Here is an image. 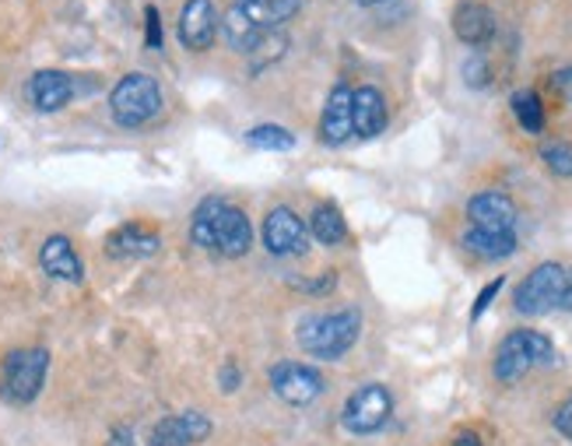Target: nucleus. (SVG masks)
Segmentation results:
<instances>
[{"instance_id":"1","label":"nucleus","mask_w":572,"mask_h":446,"mask_svg":"<svg viewBox=\"0 0 572 446\" xmlns=\"http://www.w3.org/2000/svg\"><path fill=\"white\" fill-rule=\"evenodd\" d=\"M190 236L197 246H204L211 253L243 257L253 246V225L243 208L219 201V197H208V201L194 211Z\"/></svg>"},{"instance_id":"2","label":"nucleus","mask_w":572,"mask_h":446,"mask_svg":"<svg viewBox=\"0 0 572 446\" xmlns=\"http://www.w3.org/2000/svg\"><path fill=\"white\" fill-rule=\"evenodd\" d=\"M359 331H362V313L359 310H337V313H316V317H306L296 337L299 345L316 359H341L345 351L359 342Z\"/></svg>"},{"instance_id":"3","label":"nucleus","mask_w":572,"mask_h":446,"mask_svg":"<svg viewBox=\"0 0 572 446\" xmlns=\"http://www.w3.org/2000/svg\"><path fill=\"white\" fill-rule=\"evenodd\" d=\"M110 110L120 127H145L162 110L159 82L151 74H127V78H120L110 96Z\"/></svg>"},{"instance_id":"4","label":"nucleus","mask_w":572,"mask_h":446,"mask_svg":"<svg viewBox=\"0 0 572 446\" xmlns=\"http://www.w3.org/2000/svg\"><path fill=\"white\" fill-rule=\"evenodd\" d=\"M46 369H50V351L46 348H18L4 359V369H0V394L8 397L11 405H33Z\"/></svg>"},{"instance_id":"5","label":"nucleus","mask_w":572,"mask_h":446,"mask_svg":"<svg viewBox=\"0 0 572 446\" xmlns=\"http://www.w3.org/2000/svg\"><path fill=\"white\" fill-rule=\"evenodd\" d=\"M555 359V348L545 334L537 331H513L496 351V380L517 383L531 373L534 366H548Z\"/></svg>"},{"instance_id":"6","label":"nucleus","mask_w":572,"mask_h":446,"mask_svg":"<svg viewBox=\"0 0 572 446\" xmlns=\"http://www.w3.org/2000/svg\"><path fill=\"white\" fill-rule=\"evenodd\" d=\"M394 414V397L380 383H369V387H359L345 405V429L355 436H369V433H380V429L390 422Z\"/></svg>"},{"instance_id":"7","label":"nucleus","mask_w":572,"mask_h":446,"mask_svg":"<svg viewBox=\"0 0 572 446\" xmlns=\"http://www.w3.org/2000/svg\"><path fill=\"white\" fill-rule=\"evenodd\" d=\"M562 288H565V268L562 264H540L523 278L513 302L523 317H540L548 310H559Z\"/></svg>"},{"instance_id":"8","label":"nucleus","mask_w":572,"mask_h":446,"mask_svg":"<svg viewBox=\"0 0 572 446\" xmlns=\"http://www.w3.org/2000/svg\"><path fill=\"white\" fill-rule=\"evenodd\" d=\"M271 387L285 405L302 408V405H313L316 397L323 394V376L316 373L313 366L277 362V366H271Z\"/></svg>"},{"instance_id":"9","label":"nucleus","mask_w":572,"mask_h":446,"mask_svg":"<svg viewBox=\"0 0 572 446\" xmlns=\"http://www.w3.org/2000/svg\"><path fill=\"white\" fill-rule=\"evenodd\" d=\"M264 246L274 257H296L309 246V225L291 208H274L264 219Z\"/></svg>"},{"instance_id":"10","label":"nucleus","mask_w":572,"mask_h":446,"mask_svg":"<svg viewBox=\"0 0 572 446\" xmlns=\"http://www.w3.org/2000/svg\"><path fill=\"white\" fill-rule=\"evenodd\" d=\"M214 33H219V11L211 0H187L179 11V42L187 50L204 53L214 42Z\"/></svg>"},{"instance_id":"11","label":"nucleus","mask_w":572,"mask_h":446,"mask_svg":"<svg viewBox=\"0 0 572 446\" xmlns=\"http://www.w3.org/2000/svg\"><path fill=\"white\" fill-rule=\"evenodd\" d=\"M468 219H471L474 228H488V233H513L517 205L499 190H482L477 197H471Z\"/></svg>"},{"instance_id":"12","label":"nucleus","mask_w":572,"mask_h":446,"mask_svg":"<svg viewBox=\"0 0 572 446\" xmlns=\"http://www.w3.org/2000/svg\"><path fill=\"white\" fill-rule=\"evenodd\" d=\"M159 233L141 222H127L120 225L110 233V239H105V250H110L113 260H145V257H154L159 253Z\"/></svg>"},{"instance_id":"13","label":"nucleus","mask_w":572,"mask_h":446,"mask_svg":"<svg viewBox=\"0 0 572 446\" xmlns=\"http://www.w3.org/2000/svg\"><path fill=\"white\" fill-rule=\"evenodd\" d=\"M351 134H355V127H351V88L337 85L327 96V106H323L320 137H323V145L337 148V145H345Z\"/></svg>"},{"instance_id":"14","label":"nucleus","mask_w":572,"mask_h":446,"mask_svg":"<svg viewBox=\"0 0 572 446\" xmlns=\"http://www.w3.org/2000/svg\"><path fill=\"white\" fill-rule=\"evenodd\" d=\"M28 99L39 113H57L74 99V82L64 71H39L33 82H28Z\"/></svg>"},{"instance_id":"15","label":"nucleus","mask_w":572,"mask_h":446,"mask_svg":"<svg viewBox=\"0 0 572 446\" xmlns=\"http://www.w3.org/2000/svg\"><path fill=\"white\" fill-rule=\"evenodd\" d=\"M39 264L57 282H82L85 278V268H82V260H77L67 236H50V239H46L42 250H39Z\"/></svg>"},{"instance_id":"16","label":"nucleus","mask_w":572,"mask_h":446,"mask_svg":"<svg viewBox=\"0 0 572 446\" xmlns=\"http://www.w3.org/2000/svg\"><path fill=\"white\" fill-rule=\"evenodd\" d=\"M351 127L359 137H376L386 127V102L376 88H355L351 91Z\"/></svg>"},{"instance_id":"17","label":"nucleus","mask_w":572,"mask_h":446,"mask_svg":"<svg viewBox=\"0 0 572 446\" xmlns=\"http://www.w3.org/2000/svg\"><path fill=\"white\" fill-rule=\"evenodd\" d=\"M453 33L468 46H485L492 36H496V14H492L485 4H460L453 14Z\"/></svg>"},{"instance_id":"18","label":"nucleus","mask_w":572,"mask_h":446,"mask_svg":"<svg viewBox=\"0 0 572 446\" xmlns=\"http://www.w3.org/2000/svg\"><path fill=\"white\" fill-rule=\"evenodd\" d=\"M463 250L482 257V260H506L517 253V236L513 233H488V228H468L463 233Z\"/></svg>"},{"instance_id":"19","label":"nucleus","mask_w":572,"mask_h":446,"mask_svg":"<svg viewBox=\"0 0 572 446\" xmlns=\"http://www.w3.org/2000/svg\"><path fill=\"white\" fill-rule=\"evenodd\" d=\"M302 0H236V8L250 18L260 33H271L274 25L288 22L299 11Z\"/></svg>"},{"instance_id":"20","label":"nucleus","mask_w":572,"mask_h":446,"mask_svg":"<svg viewBox=\"0 0 572 446\" xmlns=\"http://www.w3.org/2000/svg\"><path fill=\"white\" fill-rule=\"evenodd\" d=\"M306 225H309V233H313L323 246H337V243H345V236H348L345 214L337 211L334 205H316L313 219H309Z\"/></svg>"},{"instance_id":"21","label":"nucleus","mask_w":572,"mask_h":446,"mask_svg":"<svg viewBox=\"0 0 572 446\" xmlns=\"http://www.w3.org/2000/svg\"><path fill=\"white\" fill-rule=\"evenodd\" d=\"M225 39H228V46H232V50H236V53H250L253 50V42L260 39V36H264V33H260V28L250 22V18H246V14L236 8V4H232L228 8V14H225Z\"/></svg>"},{"instance_id":"22","label":"nucleus","mask_w":572,"mask_h":446,"mask_svg":"<svg viewBox=\"0 0 572 446\" xmlns=\"http://www.w3.org/2000/svg\"><path fill=\"white\" fill-rule=\"evenodd\" d=\"M513 113H517L520 127L527 131V134H540V131H545V106H540L537 91H531V88L517 91V96H513Z\"/></svg>"},{"instance_id":"23","label":"nucleus","mask_w":572,"mask_h":446,"mask_svg":"<svg viewBox=\"0 0 572 446\" xmlns=\"http://www.w3.org/2000/svg\"><path fill=\"white\" fill-rule=\"evenodd\" d=\"M246 141L253 148H264V151H291L296 148V137L285 127H274V123H264V127H253L246 134Z\"/></svg>"},{"instance_id":"24","label":"nucleus","mask_w":572,"mask_h":446,"mask_svg":"<svg viewBox=\"0 0 572 446\" xmlns=\"http://www.w3.org/2000/svg\"><path fill=\"white\" fill-rule=\"evenodd\" d=\"M148 446H194V443L187 436V429H183L179 414H169V419H162L159 425H154Z\"/></svg>"},{"instance_id":"25","label":"nucleus","mask_w":572,"mask_h":446,"mask_svg":"<svg viewBox=\"0 0 572 446\" xmlns=\"http://www.w3.org/2000/svg\"><path fill=\"white\" fill-rule=\"evenodd\" d=\"M288 50V39L282 33H264L257 42H253V50L246 53V57H253V71H260L268 64V60H277Z\"/></svg>"},{"instance_id":"26","label":"nucleus","mask_w":572,"mask_h":446,"mask_svg":"<svg viewBox=\"0 0 572 446\" xmlns=\"http://www.w3.org/2000/svg\"><path fill=\"white\" fill-rule=\"evenodd\" d=\"M540 159H545V165L555 176H572V148L569 145L551 141V145L540 148Z\"/></svg>"},{"instance_id":"27","label":"nucleus","mask_w":572,"mask_h":446,"mask_svg":"<svg viewBox=\"0 0 572 446\" xmlns=\"http://www.w3.org/2000/svg\"><path fill=\"white\" fill-rule=\"evenodd\" d=\"M179 422H183V429H187L190 443L208 439V433H211V422H208V419H204V414H200V411H187V414H179Z\"/></svg>"},{"instance_id":"28","label":"nucleus","mask_w":572,"mask_h":446,"mask_svg":"<svg viewBox=\"0 0 572 446\" xmlns=\"http://www.w3.org/2000/svg\"><path fill=\"white\" fill-rule=\"evenodd\" d=\"M145 42L151 50H159L162 46V18H159V8H148L145 11Z\"/></svg>"},{"instance_id":"29","label":"nucleus","mask_w":572,"mask_h":446,"mask_svg":"<svg viewBox=\"0 0 572 446\" xmlns=\"http://www.w3.org/2000/svg\"><path fill=\"white\" fill-rule=\"evenodd\" d=\"M499 292H502V278H496V282H492V285H485V288H482V296H477V299H474V310H471V320H477V317H482V313L488 310V302H492V299H496V296H499Z\"/></svg>"},{"instance_id":"30","label":"nucleus","mask_w":572,"mask_h":446,"mask_svg":"<svg viewBox=\"0 0 572 446\" xmlns=\"http://www.w3.org/2000/svg\"><path fill=\"white\" fill-rule=\"evenodd\" d=\"M555 429H559L565 439H572V397H569V401L559 411H555Z\"/></svg>"},{"instance_id":"31","label":"nucleus","mask_w":572,"mask_h":446,"mask_svg":"<svg viewBox=\"0 0 572 446\" xmlns=\"http://www.w3.org/2000/svg\"><path fill=\"white\" fill-rule=\"evenodd\" d=\"M296 288L313 292V296H323V292H331V288H334V274H320L316 282H296Z\"/></svg>"},{"instance_id":"32","label":"nucleus","mask_w":572,"mask_h":446,"mask_svg":"<svg viewBox=\"0 0 572 446\" xmlns=\"http://www.w3.org/2000/svg\"><path fill=\"white\" fill-rule=\"evenodd\" d=\"M463 74H468V78H471V85H485L488 82V74H485V64H482V60H471V64L468 67H463Z\"/></svg>"},{"instance_id":"33","label":"nucleus","mask_w":572,"mask_h":446,"mask_svg":"<svg viewBox=\"0 0 572 446\" xmlns=\"http://www.w3.org/2000/svg\"><path fill=\"white\" fill-rule=\"evenodd\" d=\"M222 387H225V394H232L239 387V369H236V362H225V369H222Z\"/></svg>"},{"instance_id":"34","label":"nucleus","mask_w":572,"mask_h":446,"mask_svg":"<svg viewBox=\"0 0 572 446\" xmlns=\"http://www.w3.org/2000/svg\"><path fill=\"white\" fill-rule=\"evenodd\" d=\"M555 88L562 91V99H565V102H572V67H565V71L555 74Z\"/></svg>"},{"instance_id":"35","label":"nucleus","mask_w":572,"mask_h":446,"mask_svg":"<svg viewBox=\"0 0 572 446\" xmlns=\"http://www.w3.org/2000/svg\"><path fill=\"white\" fill-rule=\"evenodd\" d=\"M559 310H572V271H565V288H562Z\"/></svg>"},{"instance_id":"36","label":"nucleus","mask_w":572,"mask_h":446,"mask_svg":"<svg viewBox=\"0 0 572 446\" xmlns=\"http://www.w3.org/2000/svg\"><path fill=\"white\" fill-rule=\"evenodd\" d=\"M450 446H485V443H482V436H477V433H460V436H453Z\"/></svg>"},{"instance_id":"37","label":"nucleus","mask_w":572,"mask_h":446,"mask_svg":"<svg viewBox=\"0 0 572 446\" xmlns=\"http://www.w3.org/2000/svg\"><path fill=\"white\" fill-rule=\"evenodd\" d=\"M355 4H362V8H369V4H380V0H355Z\"/></svg>"}]
</instances>
